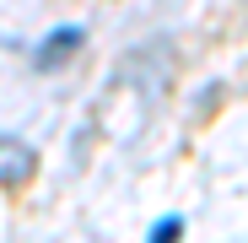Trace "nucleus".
Returning a JSON list of instances; mask_svg holds the SVG:
<instances>
[{
  "label": "nucleus",
  "instance_id": "nucleus-1",
  "mask_svg": "<svg viewBox=\"0 0 248 243\" xmlns=\"http://www.w3.org/2000/svg\"><path fill=\"white\" fill-rule=\"evenodd\" d=\"M32 173H38L32 146L16 141V135H0V189H16V184H27Z\"/></svg>",
  "mask_w": 248,
  "mask_h": 243
},
{
  "label": "nucleus",
  "instance_id": "nucleus-2",
  "mask_svg": "<svg viewBox=\"0 0 248 243\" xmlns=\"http://www.w3.org/2000/svg\"><path fill=\"white\" fill-rule=\"evenodd\" d=\"M81 38H87L81 27H54V32L44 38V44L32 49V65H38V70H60V65H65V60L81 49Z\"/></svg>",
  "mask_w": 248,
  "mask_h": 243
},
{
  "label": "nucleus",
  "instance_id": "nucleus-3",
  "mask_svg": "<svg viewBox=\"0 0 248 243\" xmlns=\"http://www.w3.org/2000/svg\"><path fill=\"white\" fill-rule=\"evenodd\" d=\"M178 232H184V222L168 216V222H156V227H151V243H178Z\"/></svg>",
  "mask_w": 248,
  "mask_h": 243
}]
</instances>
